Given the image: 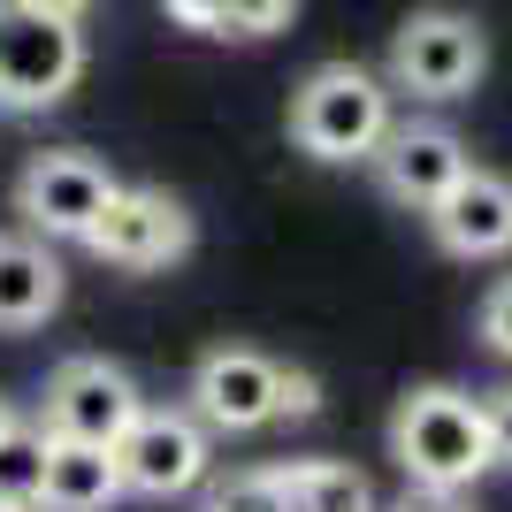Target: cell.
<instances>
[{"mask_svg": "<svg viewBox=\"0 0 512 512\" xmlns=\"http://www.w3.org/2000/svg\"><path fill=\"white\" fill-rule=\"evenodd\" d=\"M0 505H46V428H8L0 436Z\"/></svg>", "mask_w": 512, "mask_h": 512, "instance_id": "9a60e30c", "label": "cell"}, {"mask_svg": "<svg viewBox=\"0 0 512 512\" xmlns=\"http://www.w3.org/2000/svg\"><path fill=\"white\" fill-rule=\"evenodd\" d=\"M467 146L451 138L444 123H390V138L375 146V184H383L398 207H436V199L467 176Z\"/></svg>", "mask_w": 512, "mask_h": 512, "instance_id": "30bf717a", "label": "cell"}, {"mask_svg": "<svg viewBox=\"0 0 512 512\" xmlns=\"http://www.w3.org/2000/svg\"><path fill=\"white\" fill-rule=\"evenodd\" d=\"M390 459L406 467V482L421 490H467L497 467L490 451V421H482V398L451 383H421L398 398L390 413Z\"/></svg>", "mask_w": 512, "mask_h": 512, "instance_id": "6da1fadb", "label": "cell"}, {"mask_svg": "<svg viewBox=\"0 0 512 512\" xmlns=\"http://www.w3.org/2000/svg\"><path fill=\"white\" fill-rule=\"evenodd\" d=\"M283 375L268 352H245V344H222L192 367V413L222 436H253V428L283 421Z\"/></svg>", "mask_w": 512, "mask_h": 512, "instance_id": "9c48e42d", "label": "cell"}, {"mask_svg": "<svg viewBox=\"0 0 512 512\" xmlns=\"http://www.w3.org/2000/svg\"><path fill=\"white\" fill-rule=\"evenodd\" d=\"M23 8H46V16H69V23H77V16L92 8V0H23Z\"/></svg>", "mask_w": 512, "mask_h": 512, "instance_id": "603a6c76", "label": "cell"}, {"mask_svg": "<svg viewBox=\"0 0 512 512\" xmlns=\"http://www.w3.org/2000/svg\"><path fill=\"white\" fill-rule=\"evenodd\" d=\"M482 344H490L497 360H512V276L482 299Z\"/></svg>", "mask_w": 512, "mask_h": 512, "instance_id": "ac0fdd59", "label": "cell"}, {"mask_svg": "<svg viewBox=\"0 0 512 512\" xmlns=\"http://www.w3.org/2000/svg\"><path fill=\"white\" fill-rule=\"evenodd\" d=\"M428 230L451 260H497L512 253V176L497 169H467L436 207H428Z\"/></svg>", "mask_w": 512, "mask_h": 512, "instance_id": "8fae6325", "label": "cell"}, {"mask_svg": "<svg viewBox=\"0 0 512 512\" xmlns=\"http://www.w3.org/2000/svg\"><path fill=\"white\" fill-rule=\"evenodd\" d=\"M283 490H291V512H383L375 505V482L344 459H299L283 467Z\"/></svg>", "mask_w": 512, "mask_h": 512, "instance_id": "5bb4252c", "label": "cell"}, {"mask_svg": "<svg viewBox=\"0 0 512 512\" xmlns=\"http://www.w3.org/2000/svg\"><path fill=\"white\" fill-rule=\"evenodd\" d=\"M169 16L184 23V31H207L214 39V31H222V0H169Z\"/></svg>", "mask_w": 512, "mask_h": 512, "instance_id": "7402d4cb", "label": "cell"}, {"mask_svg": "<svg viewBox=\"0 0 512 512\" xmlns=\"http://www.w3.org/2000/svg\"><path fill=\"white\" fill-rule=\"evenodd\" d=\"M115 467H123V490H138V497H184V490H199V482H207V421H199V413L146 406L138 421L123 428Z\"/></svg>", "mask_w": 512, "mask_h": 512, "instance_id": "ba28073f", "label": "cell"}, {"mask_svg": "<svg viewBox=\"0 0 512 512\" xmlns=\"http://www.w3.org/2000/svg\"><path fill=\"white\" fill-rule=\"evenodd\" d=\"M0 512H31V505H0Z\"/></svg>", "mask_w": 512, "mask_h": 512, "instance_id": "d4e9b609", "label": "cell"}, {"mask_svg": "<svg viewBox=\"0 0 512 512\" xmlns=\"http://www.w3.org/2000/svg\"><path fill=\"white\" fill-rule=\"evenodd\" d=\"M390 100H398L390 77H375V69H360V62H321V69H306V85L291 92V146L329 161V169L375 161V146H383L390 123H398Z\"/></svg>", "mask_w": 512, "mask_h": 512, "instance_id": "7a4b0ae2", "label": "cell"}, {"mask_svg": "<svg viewBox=\"0 0 512 512\" xmlns=\"http://www.w3.org/2000/svg\"><path fill=\"white\" fill-rule=\"evenodd\" d=\"M123 192L115 169H107L100 153H77V146H54V153H31L16 176V214L31 222L39 237H77L107 214V199Z\"/></svg>", "mask_w": 512, "mask_h": 512, "instance_id": "5b68a950", "label": "cell"}, {"mask_svg": "<svg viewBox=\"0 0 512 512\" xmlns=\"http://www.w3.org/2000/svg\"><path fill=\"white\" fill-rule=\"evenodd\" d=\"M8 428H16V406H8V398H0V436H8Z\"/></svg>", "mask_w": 512, "mask_h": 512, "instance_id": "cb8c5ba5", "label": "cell"}, {"mask_svg": "<svg viewBox=\"0 0 512 512\" xmlns=\"http://www.w3.org/2000/svg\"><path fill=\"white\" fill-rule=\"evenodd\" d=\"M85 77V31L69 16L0 0V107L8 115H39V107L69 100Z\"/></svg>", "mask_w": 512, "mask_h": 512, "instance_id": "3957f363", "label": "cell"}, {"mask_svg": "<svg viewBox=\"0 0 512 512\" xmlns=\"http://www.w3.org/2000/svg\"><path fill=\"white\" fill-rule=\"evenodd\" d=\"M299 0H222V31L214 39H276L283 23H291Z\"/></svg>", "mask_w": 512, "mask_h": 512, "instance_id": "e0dca14e", "label": "cell"}, {"mask_svg": "<svg viewBox=\"0 0 512 512\" xmlns=\"http://www.w3.org/2000/svg\"><path fill=\"white\" fill-rule=\"evenodd\" d=\"M482 69H490L482 23L459 16V8H421V16L398 23L383 77L398 92H413V100H467V92L482 85Z\"/></svg>", "mask_w": 512, "mask_h": 512, "instance_id": "277c9868", "label": "cell"}, {"mask_svg": "<svg viewBox=\"0 0 512 512\" xmlns=\"http://www.w3.org/2000/svg\"><path fill=\"white\" fill-rule=\"evenodd\" d=\"M54 306H62V260L31 230H8L0 237V329H39Z\"/></svg>", "mask_w": 512, "mask_h": 512, "instance_id": "4fadbf2b", "label": "cell"}, {"mask_svg": "<svg viewBox=\"0 0 512 512\" xmlns=\"http://www.w3.org/2000/svg\"><path fill=\"white\" fill-rule=\"evenodd\" d=\"M383 512H474L459 490H421V482H406V497L398 505H383Z\"/></svg>", "mask_w": 512, "mask_h": 512, "instance_id": "ffe728a7", "label": "cell"}, {"mask_svg": "<svg viewBox=\"0 0 512 512\" xmlns=\"http://www.w3.org/2000/svg\"><path fill=\"white\" fill-rule=\"evenodd\" d=\"M146 413V398H138V383H130L115 360H92V352H77V360H62L54 375H46V406H39V428H54V436H85V444H123V428Z\"/></svg>", "mask_w": 512, "mask_h": 512, "instance_id": "52a82bcc", "label": "cell"}, {"mask_svg": "<svg viewBox=\"0 0 512 512\" xmlns=\"http://www.w3.org/2000/svg\"><path fill=\"white\" fill-rule=\"evenodd\" d=\"M85 245L123 276H153V268H176L192 253V214H184V199L153 192V184H123L107 199V214L85 230Z\"/></svg>", "mask_w": 512, "mask_h": 512, "instance_id": "8992f818", "label": "cell"}, {"mask_svg": "<svg viewBox=\"0 0 512 512\" xmlns=\"http://www.w3.org/2000/svg\"><path fill=\"white\" fill-rule=\"evenodd\" d=\"M314 406H321V383L306 367H291V375H283V421H306Z\"/></svg>", "mask_w": 512, "mask_h": 512, "instance_id": "44dd1931", "label": "cell"}, {"mask_svg": "<svg viewBox=\"0 0 512 512\" xmlns=\"http://www.w3.org/2000/svg\"><path fill=\"white\" fill-rule=\"evenodd\" d=\"M115 497H123L115 444H85V436L46 428V512H107Z\"/></svg>", "mask_w": 512, "mask_h": 512, "instance_id": "7c38bea8", "label": "cell"}, {"mask_svg": "<svg viewBox=\"0 0 512 512\" xmlns=\"http://www.w3.org/2000/svg\"><path fill=\"white\" fill-rule=\"evenodd\" d=\"M207 512H291V490H283V467L230 474V482H222V490L207 497Z\"/></svg>", "mask_w": 512, "mask_h": 512, "instance_id": "2e32d148", "label": "cell"}, {"mask_svg": "<svg viewBox=\"0 0 512 512\" xmlns=\"http://www.w3.org/2000/svg\"><path fill=\"white\" fill-rule=\"evenodd\" d=\"M482 421H490L497 467H512V390H490V398H482Z\"/></svg>", "mask_w": 512, "mask_h": 512, "instance_id": "d6986e66", "label": "cell"}]
</instances>
